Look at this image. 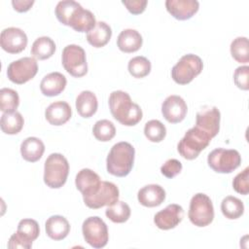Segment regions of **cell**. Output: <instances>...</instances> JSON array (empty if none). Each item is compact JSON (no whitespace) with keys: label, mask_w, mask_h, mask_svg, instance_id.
Returning <instances> with one entry per match:
<instances>
[{"label":"cell","mask_w":249,"mask_h":249,"mask_svg":"<svg viewBox=\"0 0 249 249\" xmlns=\"http://www.w3.org/2000/svg\"><path fill=\"white\" fill-rule=\"evenodd\" d=\"M66 84L67 80L64 75L59 72H52L42 79L40 89L46 96H55L64 90Z\"/></svg>","instance_id":"44dd1931"},{"label":"cell","mask_w":249,"mask_h":249,"mask_svg":"<svg viewBox=\"0 0 249 249\" xmlns=\"http://www.w3.org/2000/svg\"><path fill=\"white\" fill-rule=\"evenodd\" d=\"M98 102L95 94L90 90H83L76 98V109L83 118H90L97 110Z\"/></svg>","instance_id":"484cf974"},{"label":"cell","mask_w":249,"mask_h":249,"mask_svg":"<svg viewBox=\"0 0 249 249\" xmlns=\"http://www.w3.org/2000/svg\"><path fill=\"white\" fill-rule=\"evenodd\" d=\"M165 7L173 18L186 20L198 11L199 3L196 0H167L165 1Z\"/></svg>","instance_id":"ac0fdd59"},{"label":"cell","mask_w":249,"mask_h":249,"mask_svg":"<svg viewBox=\"0 0 249 249\" xmlns=\"http://www.w3.org/2000/svg\"><path fill=\"white\" fill-rule=\"evenodd\" d=\"M135 150L128 142L115 144L106 159L107 171L117 177H124L129 174L134 162Z\"/></svg>","instance_id":"7a4b0ae2"},{"label":"cell","mask_w":249,"mask_h":249,"mask_svg":"<svg viewBox=\"0 0 249 249\" xmlns=\"http://www.w3.org/2000/svg\"><path fill=\"white\" fill-rule=\"evenodd\" d=\"M24 120L19 112H12V113H3L1 116L0 126L4 133L6 134H17L23 127Z\"/></svg>","instance_id":"f1b7e54d"},{"label":"cell","mask_w":249,"mask_h":249,"mask_svg":"<svg viewBox=\"0 0 249 249\" xmlns=\"http://www.w3.org/2000/svg\"><path fill=\"white\" fill-rule=\"evenodd\" d=\"M76 188L82 193L83 197L90 196L94 195L101 184L100 177L97 173L89 168L81 169L75 179Z\"/></svg>","instance_id":"e0dca14e"},{"label":"cell","mask_w":249,"mask_h":249,"mask_svg":"<svg viewBox=\"0 0 249 249\" xmlns=\"http://www.w3.org/2000/svg\"><path fill=\"white\" fill-rule=\"evenodd\" d=\"M127 69L134 78H144L151 72V62L147 57L138 55L128 61Z\"/></svg>","instance_id":"e575fe53"},{"label":"cell","mask_w":249,"mask_h":249,"mask_svg":"<svg viewBox=\"0 0 249 249\" xmlns=\"http://www.w3.org/2000/svg\"><path fill=\"white\" fill-rule=\"evenodd\" d=\"M203 68L201 58L193 53L183 55L172 67L171 77L179 85H187L200 74Z\"/></svg>","instance_id":"5b68a950"},{"label":"cell","mask_w":249,"mask_h":249,"mask_svg":"<svg viewBox=\"0 0 249 249\" xmlns=\"http://www.w3.org/2000/svg\"><path fill=\"white\" fill-rule=\"evenodd\" d=\"M62 65L73 77L80 78L87 74L88 63L85 50L78 45H68L62 51Z\"/></svg>","instance_id":"9c48e42d"},{"label":"cell","mask_w":249,"mask_h":249,"mask_svg":"<svg viewBox=\"0 0 249 249\" xmlns=\"http://www.w3.org/2000/svg\"><path fill=\"white\" fill-rule=\"evenodd\" d=\"M144 134L151 142L159 143L164 139L166 128L159 120H151L145 124Z\"/></svg>","instance_id":"8d00e7d4"},{"label":"cell","mask_w":249,"mask_h":249,"mask_svg":"<svg viewBox=\"0 0 249 249\" xmlns=\"http://www.w3.org/2000/svg\"><path fill=\"white\" fill-rule=\"evenodd\" d=\"M183 217V207L179 204L172 203L168 204L164 209L156 213L154 217V223L159 229L167 231L174 229L178 224H180Z\"/></svg>","instance_id":"2e32d148"},{"label":"cell","mask_w":249,"mask_h":249,"mask_svg":"<svg viewBox=\"0 0 249 249\" xmlns=\"http://www.w3.org/2000/svg\"><path fill=\"white\" fill-rule=\"evenodd\" d=\"M82 231L86 242L91 247L99 249L106 246L109 239L108 228L101 218L97 216L87 218L83 223Z\"/></svg>","instance_id":"ba28073f"},{"label":"cell","mask_w":249,"mask_h":249,"mask_svg":"<svg viewBox=\"0 0 249 249\" xmlns=\"http://www.w3.org/2000/svg\"><path fill=\"white\" fill-rule=\"evenodd\" d=\"M231 54L239 63L249 62V45L246 37H237L231 44Z\"/></svg>","instance_id":"1f68e13d"},{"label":"cell","mask_w":249,"mask_h":249,"mask_svg":"<svg viewBox=\"0 0 249 249\" xmlns=\"http://www.w3.org/2000/svg\"><path fill=\"white\" fill-rule=\"evenodd\" d=\"M72 115L70 105L65 101H55L51 103L46 111V120L53 125H62L67 123Z\"/></svg>","instance_id":"ffe728a7"},{"label":"cell","mask_w":249,"mask_h":249,"mask_svg":"<svg viewBox=\"0 0 249 249\" xmlns=\"http://www.w3.org/2000/svg\"><path fill=\"white\" fill-rule=\"evenodd\" d=\"M188 111L185 100L179 95L167 96L161 104V114L163 118L170 124L182 122Z\"/></svg>","instance_id":"9a60e30c"},{"label":"cell","mask_w":249,"mask_h":249,"mask_svg":"<svg viewBox=\"0 0 249 249\" xmlns=\"http://www.w3.org/2000/svg\"><path fill=\"white\" fill-rule=\"evenodd\" d=\"M221 211L226 218L234 220L242 216L244 212V205L239 198L228 196L221 202Z\"/></svg>","instance_id":"f546056e"},{"label":"cell","mask_w":249,"mask_h":249,"mask_svg":"<svg viewBox=\"0 0 249 249\" xmlns=\"http://www.w3.org/2000/svg\"><path fill=\"white\" fill-rule=\"evenodd\" d=\"M55 52V44L53 39L47 36H42L37 38L31 47V54L33 57L44 60L48 59Z\"/></svg>","instance_id":"83f0119b"},{"label":"cell","mask_w":249,"mask_h":249,"mask_svg":"<svg viewBox=\"0 0 249 249\" xmlns=\"http://www.w3.org/2000/svg\"><path fill=\"white\" fill-rule=\"evenodd\" d=\"M38 72V64L34 57H21L11 62L7 69L9 80L15 84L22 85L33 79Z\"/></svg>","instance_id":"8fae6325"},{"label":"cell","mask_w":249,"mask_h":249,"mask_svg":"<svg viewBox=\"0 0 249 249\" xmlns=\"http://www.w3.org/2000/svg\"><path fill=\"white\" fill-rule=\"evenodd\" d=\"M220 120L221 114L217 107L204 106L196 113V126L202 129L213 138L219 132Z\"/></svg>","instance_id":"5bb4252c"},{"label":"cell","mask_w":249,"mask_h":249,"mask_svg":"<svg viewBox=\"0 0 249 249\" xmlns=\"http://www.w3.org/2000/svg\"><path fill=\"white\" fill-rule=\"evenodd\" d=\"M122 3L132 15H139L145 11L148 2L146 0H124Z\"/></svg>","instance_id":"60d3db41"},{"label":"cell","mask_w":249,"mask_h":249,"mask_svg":"<svg viewBox=\"0 0 249 249\" xmlns=\"http://www.w3.org/2000/svg\"><path fill=\"white\" fill-rule=\"evenodd\" d=\"M69 173V163L67 159L59 154H51L44 165V182L52 189L61 188L66 180Z\"/></svg>","instance_id":"3957f363"},{"label":"cell","mask_w":249,"mask_h":249,"mask_svg":"<svg viewBox=\"0 0 249 249\" xmlns=\"http://www.w3.org/2000/svg\"><path fill=\"white\" fill-rule=\"evenodd\" d=\"M143 43V39L141 34L135 30V29H131V28H127L123 30L119 36H118V40H117V45L118 48L124 52V53H134L136 51H138Z\"/></svg>","instance_id":"603a6c76"},{"label":"cell","mask_w":249,"mask_h":249,"mask_svg":"<svg viewBox=\"0 0 249 249\" xmlns=\"http://www.w3.org/2000/svg\"><path fill=\"white\" fill-rule=\"evenodd\" d=\"M211 137L196 125L185 133L177 145L178 153L186 160H195L210 143Z\"/></svg>","instance_id":"277c9868"},{"label":"cell","mask_w":249,"mask_h":249,"mask_svg":"<svg viewBox=\"0 0 249 249\" xmlns=\"http://www.w3.org/2000/svg\"><path fill=\"white\" fill-rule=\"evenodd\" d=\"M47 235L53 240H62L70 231V224L67 219L60 215L51 216L45 224Z\"/></svg>","instance_id":"7402d4cb"},{"label":"cell","mask_w":249,"mask_h":249,"mask_svg":"<svg viewBox=\"0 0 249 249\" xmlns=\"http://www.w3.org/2000/svg\"><path fill=\"white\" fill-rule=\"evenodd\" d=\"M105 215L114 223H124L130 217V207L126 202L118 200L107 207Z\"/></svg>","instance_id":"4dcf8cb0"},{"label":"cell","mask_w":249,"mask_h":249,"mask_svg":"<svg viewBox=\"0 0 249 249\" xmlns=\"http://www.w3.org/2000/svg\"><path fill=\"white\" fill-rule=\"evenodd\" d=\"M182 170V163L176 159L167 160L160 167V172L166 178H173Z\"/></svg>","instance_id":"ab89813d"},{"label":"cell","mask_w":249,"mask_h":249,"mask_svg":"<svg viewBox=\"0 0 249 249\" xmlns=\"http://www.w3.org/2000/svg\"><path fill=\"white\" fill-rule=\"evenodd\" d=\"M137 198L143 206L156 207L164 201L165 191L162 187L157 184L146 185L138 191Z\"/></svg>","instance_id":"d6986e66"},{"label":"cell","mask_w":249,"mask_h":249,"mask_svg":"<svg viewBox=\"0 0 249 249\" xmlns=\"http://www.w3.org/2000/svg\"><path fill=\"white\" fill-rule=\"evenodd\" d=\"M92 133L97 140L107 142L115 136L116 127L111 121L100 120L94 124L92 127Z\"/></svg>","instance_id":"d590c367"},{"label":"cell","mask_w":249,"mask_h":249,"mask_svg":"<svg viewBox=\"0 0 249 249\" xmlns=\"http://www.w3.org/2000/svg\"><path fill=\"white\" fill-rule=\"evenodd\" d=\"M207 163L215 172L231 173L241 163V156L234 149L217 148L209 153Z\"/></svg>","instance_id":"52a82bcc"},{"label":"cell","mask_w":249,"mask_h":249,"mask_svg":"<svg viewBox=\"0 0 249 249\" xmlns=\"http://www.w3.org/2000/svg\"><path fill=\"white\" fill-rule=\"evenodd\" d=\"M248 174H249V168L246 167L243 171L239 172L232 181V187L234 191L243 196H246L249 193Z\"/></svg>","instance_id":"74e56055"},{"label":"cell","mask_w":249,"mask_h":249,"mask_svg":"<svg viewBox=\"0 0 249 249\" xmlns=\"http://www.w3.org/2000/svg\"><path fill=\"white\" fill-rule=\"evenodd\" d=\"M191 223L196 227H206L214 219V207L210 197L202 193L196 194L191 201L188 212Z\"/></svg>","instance_id":"8992f818"},{"label":"cell","mask_w":249,"mask_h":249,"mask_svg":"<svg viewBox=\"0 0 249 249\" xmlns=\"http://www.w3.org/2000/svg\"><path fill=\"white\" fill-rule=\"evenodd\" d=\"M27 41L25 32L18 27L5 28L0 35L1 48L9 53L22 52L27 46Z\"/></svg>","instance_id":"4fadbf2b"},{"label":"cell","mask_w":249,"mask_h":249,"mask_svg":"<svg viewBox=\"0 0 249 249\" xmlns=\"http://www.w3.org/2000/svg\"><path fill=\"white\" fill-rule=\"evenodd\" d=\"M120 192L118 187L108 181H101L98 191L87 197H83L85 204L91 209H98L106 205H112L118 201Z\"/></svg>","instance_id":"7c38bea8"},{"label":"cell","mask_w":249,"mask_h":249,"mask_svg":"<svg viewBox=\"0 0 249 249\" xmlns=\"http://www.w3.org/2000/svg\"><path fill=\"white\" fill-rule=\"evenodd\" d=\"M80 7L81 5L73 0L59 1L55 7V16L62 24L68 25L70 18Z\"/></svg>","instance_id":"d6a6232c"},{"label":"cell","mask_w":249,"mask_h":249,"mask_svg":"<svg viewBox=\"0 0 249 249\" xmlns=\"http://www.w3.org/2000/svg\"><path fill=\"white\" fill-rule=\"evenodd\" d=\"M249 67L247 65L239 66L235 69L233 73V81L235 86L243 90L249 89Z\"/></svg>","instance_id":"f35d334b"},{"label":"cell","mask_w":249,"mask_h":249,"mask_svg":"<svg viewBox=\"0 0 249 249\" xmlns=\"http://www.w3.org/2000/svg\"><path fill=\"white\" fill-rule=\"evenodd\" d=\"M34 4L33 0H13L12 5L17 12H27Z\"/></svg>","instance_id":"b9f144b4"},{"label":"cell","mask_w":249,"mask_h":249,"mask_svg":"<svg viewBox=\"0 0 249 249\" xmlns=\"http://www.w3.org/2000/svg\"><path fill=\"white\" fill-rule=\"evenodd\" d=\"M109 108L112 116L120 124L132 126L137 124L143 116L138 104L132 102L129 94L123 90H114L109 96Z\"/></svg>","instance_id":"6da1fadb"},{"label":"cell","mask_w":249,"mask_h":249,"mask_svg":"<svg viewBox=\"0 0 249 249\" xmlns=\"http://www.w3.org/2000/svg\"><path fill=\"white\" fill-rule=\"evenodd\" d=\"M39 233L40 228L35 220L22 219L18 225L17 232L11 235L8 242V247L12 249H29L32 247V242L39 236Z\"/></svg>","instance_id":"30bf717a"},{"label":"cell","mask_w":249,"mask_h":249,"mask_svg":"<svg viewBox=\"0 0 249 249\" xmlns=\"http://www.w3.org/2000/svg\"><path fill=\"white\" fill-rule=\"evenodd\" d=\"M111 36V27L104 21H97L95 26L87 33V40L92 47L101 48L110 41Z\"/></svg>","instance_id":"4316f807"},{"label":"cell","mask_w":249,"mask_h":249,"mask_svg":"<svg viewBox=\"0 0 249 249\" xmlns=\"http://www.w3.org/2000/svg\"><path fill=\"white\" fill-rule=\"evenodd\" d=\"M45 152L43 141L37 137H27L21 142L20 154L23 160L29 162L39 160Z\"/></svg>","instance_id":"d4e9b609"},{"label":"cell","mask_w":249,"mask_h":249,"mask_svg":"<svg viewBox=\"0 0 249 249\" xmlns=\"http://www.w3.org/2000/svg\"><path fill=\"white\" fill-rule=\"evenodd\" d=\"M95 24L96 20L93 14L81 6L70 18L68 26H71L75 31L88 33L95 26Z\"/></svg>","instance_id":"cb8c5ba5"},{"label":"cell","mask_w":249,"mask_h":249,"mask_svg":"<svg viewBox=\"0 0 249 249\" xmlns=\"http://www.w3.org/2000/svg\"><path fill=\"white\" fill-rule=\"evenodd\" d=\"M19 97L16 90L3 88L0 89V110L3 113L15 112L18 107Z\"/></svg>","instance_id":"836d02e7"}]
</instances>
